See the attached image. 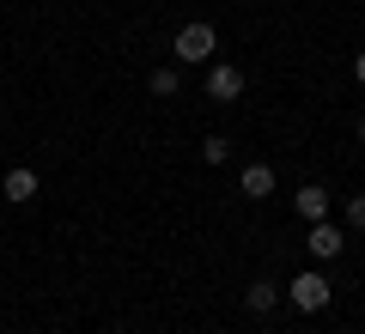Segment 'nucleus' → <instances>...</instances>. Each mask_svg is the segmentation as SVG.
<instances>
[{
	"mask_svg": "<svg viewBox=\"0 0 365 334\" xmlns=\"http://www.w3.org/2000/svg\"><path fill=\"white\" fill-rule=\"evenodd\" d=\"M304 249H311L317 261H335L341 249H347V237H341V225H329V219H317V225H311V237H304Z\"/></svg>",
	"mask_w": 365,
	"mask_h": 334,
	"instance_id": "obj_3",
	"label": "nucleus"
},
{
	"mask_svg": "<svg viewBox=\"0 0 365 334\" xmlns=\"http://www.w3.org/2000/svg\"><path fill=\"white\" fill-rule=\"evenodd\" d=\"M0 194H6L13 207H31V201H37V170H31V165L6 170V182H0Z\"/></svg>",
	"mask_w": 365,
	"mask_h": 334,
	"instance_id": "obj_4",
	"label": "nucleus"
},
{
	"mask_svg": "<svg viewBox=\"0 0 365 334\" xmlns=\"http://www.w3.org/2000/svg\"><path fill=\"white\" fill-rule=\"evenodd\" d=\"M237 194H244V201H268V194H274V170H268V165H244Z\"/></svg>",
	"mask_w": 365,
	"mask_h": 334,
	"instance_id": "obj_6",
	"label": "nucleus"
},
{
	"mask_svg": "<svg viewBox=\"0 0 365 334\" xmlns=\"http://www.w3.org/2000/svg\"><path fill=\"white\" fill-rule=\"evenodd\" d=\"M213 49H220V37H213V25H182L177 31V61L182 67H201V61H213Z\"/></svg>",
	"mask_w": 365,
	"mask_h": 334,
	"instance_id": "obj_1",
	"label": "nucleus"
},
{
	"mask_svg": "<svg viewBox=\"0 0 365 334\" xmlns=\"http://www.w3.org/2000/svg\"><path fill=\"white\" fill-rule=\"evenodd\" d=\"M177 85H182V79H177V67H158V73L146 79V91H153V98H177Z\"/></svg>",
	"mask_w": 365,
	"mask_h": 334,
	"instance_id": "obj_9",
	"label": "nucleus"
},
{
	"mask_svg": "<svg viewBox=\"0 0 365 334\" xmlns=\"http://www.w3.org/2000/svg\"><path fill=\"white\" fill-rule=\"evenodd\" d=\"M244 304L256 310V316H268V310L280 304V286H274V280H250V286H244Z\"/></svg>",
	"mask_w": 365,
	"mask_h": 334,
	"instance_id": "obj_8",
	"label": "nucleus"
},
{
	"mask_svg": "<svg viewBox=\"0 0 365 334\" xmlns=\"http://www.w3.org/2000/svg\"><path fill=\"white\" fill-rule=\"evenodd\" d=\"M287 298H292V304H299L304 310V316H317V310H329V280H323V273H299V280H292L287 286Z\"/></svg>",
	"mask_w": 365,
	"mask_h": 334,
	"instance_id": "obj_2",
	"label": "nucleus"
},
{
	"mask_svg": "<svg viewBox=\"0 0 365 334\" xmlns=\"http://www.w3.org/2000/svg\"><path fill=\"white\" fill-rule=\"evenodd\" d=\"M207 98L213 103H237L244 98V73H237V67H213L207 73Z\"/></svg>",
	"mask_w": 365,
	"mask_h": 334,
	"instance_id": "obj_5",
	"label": "nucleus"
},
{
	"mask_svg": "<svg viewBox=\"0 0 365 334\" xmlns=\"http://www.w3.org/2000/svg\"><path fill=\"white\" fill-rule=\"evenodd\" d=\"M341 213H347L353 231H365V194H347V207H341Z\"/></svg>",
	"mask_w": 365,
	"mask_h": 334,
	"instance_id": "obj_11",
	"label": "nucleus"
},
{
	"mask_svg": "<svg viewBox=\"0 0 365 334\" xmlns=\"http://www.w3.org/2000/svg\"><path fill=\"white\" fill-rule=\"evenodd\" d=\"M292 207H299V213H304V219L317 225V219H329V189H317V182H304V189L292 194Z\"/></svg>",
	"mask_w": 365,
	"mask_h": 334,
	"instance_id": "obj_7",
	"label": "nucleus"
},
{
	"mask_svg": "<svg viewBox=\"0 0 365 334\" xmlns=\"http://www.w3.org/2000/svg\"><path fill=\"white\" fill-rule=\"evenodd\" d=\"M201 158H207V165H225V158H232V140H225V134H207V140H201Z\"/></svg>",
	"mask_w": 365,
	"mask_h": 334,
	"instance_id": "obj_10",
	"label": "nucleus"
},
{
	"mask_svg": "<svg viewBox=\"0 0 365 334\" xmlns=\"http://www.w3.org/2000/svg\"><path fill=\"white\" fill-rule=\"evenodd\" d=\"M359 140H365V122H359Z\"/></svg>",
	"mask_w": 365,
	"mask_h": 334,
	"instance_id": "obj_13",
	"label": "nucleus"
},
{
	"mask_svg": "<svg viewBox=\"0 0 365 334\" xmlns=\"http://www.w3.org/2000/svg\"><path fill=\"white\" fill-rule=\"evenodd\" d=\"M353 73H359V85H365V49H359V61H353Z\"/></svg>",
	"mask_w": 365,
	"mask_h": 334,
	"instance_id": "obj_12",
	"label": "nucleus"
}]
</instances>
